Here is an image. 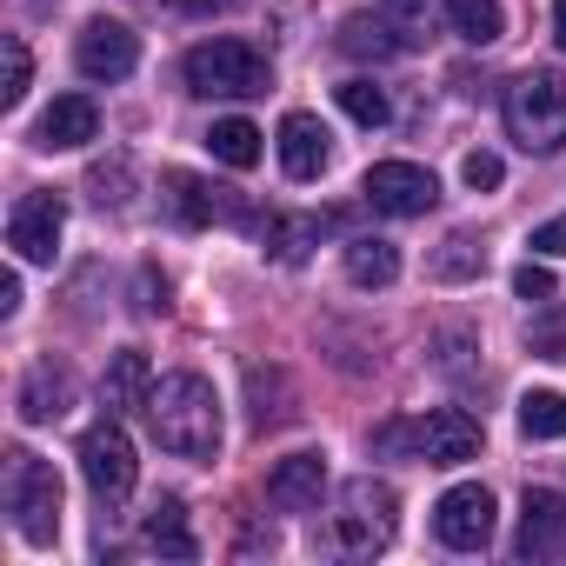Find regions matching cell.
<instances>
[{
    "mask_svg": "<svg viewBox=\"0 0 566 566\" xmlns=\"http://www.w3.org/2000/svg\"><path fill=\"white\" fill-rule=\"evenodd\" d=\"M140 413H147V427H154V440L167 453H180V460H213L220 453V400H213V387L200 374L154 380Z\"/></svg>",
    "mask_w": 566,
    "mask_h": 566,
    "instance_id": "cell-1",
    "label": "cell"
},
{
    "mask_svg": "<svg viewBox=\"0 0 566 566\" xmlns=\"http://www.w3.org/2000/svg\"><path fill=\"white\" fill-rule=\"evenodd\" d=\"M180 74H187V87L207 94V101H253V94H266V81H273L266 54L247 48V41H233V34H213V41L187 48Z\"/></svg>",
    "mask_w": 566,
    "mask_h": 566,
    "instance_id": "cell-2",
    "label": "cell"
},
{
    "mask_svg": "<svg viewBox=\"0 0 566 566\" xmlns=\"http://www.w3.org/2000/svg\"><path fill=\"white\" fill-rule=\"evenodd\" d=\"M506 134L526 154H559L566 147V74L533 67L506 87Z\"/></svg>",
    "mask_w": 566,
    "mask_h": 566,
    "instance_id": "cell-3",
    "label": "cell"
},
{
    "mask_svg": "<svg viewBox=\"0 0 566 566\" xmlns=\"http://www.w3.org/2000/svg\"><path fill=\"white\" fill-rule=\"evenodd\" d=\"M8 513H14L28 546H54V533H61V473L28 447L8 453Z\"/></svg>",
    "mask_w": 566,
    "mask_h": 566,
    "instance_id": "cell-4",
    "label": "cell"
},
{
    "mask_svg": "<svg viewBox=\"0 0 566 566\" xmlns=\"http://www.w3.org/2000/svg\"><path fill=\"white\" fill-rule=\"evenodd\" d=\"M394 513H400V493L374 473L347 480L340 486V513H334V546L367 559V553H387L394 546Z\"/></svg>",
    "mask_w": 566,
    "mask_h": 566,
    "instance_id": "cell-5",
    "label": "cell"
},
{
    "mask_svg": "<svg viewBox=\"0 0 566 566\" xmlns=\"http://www.w3.org/2000/svg\"><path fill=\"white\" fill-rule=\"evenodd\" d=\"M480 420L473 413H460V407H433L427 420H413V427H387L380 433V447H413L427 467H467L473 453H480Z\"/></svg>",
    "mask_w": 566,
    "mask_h": 566,
    "instance_id": "cell-6",
    "label": "cell"
},
{
    "mask_svg": "<svg viewBox=\"0 0 566 566\" xmlns=\"http://www.w3.org/2000/svg\"><path fill=\"white\" fill-rule=\"evenodd\" d=\"M81 480H87V493H94L101 506H120V500L134 493L140 460H134V440L120 433V420H114V413H107L101 427H87V433H81Z\"/></svg>",
    "mask_w": 566,
    "mask_h": 566,
    "instance_id": "cell-7",
    "label": "cell"
},
{
    "mask_svg": "<svg viewBox=\"0 0 566 566\" xmlns=\"http://www.w3.org/2000/svg\"><path fill=\"white\" fill-rule=\"evenodd\" d=\"M360 193H367V207H374V213L413 220V213H427V207L440 200V180H433L420 160H374V167H367V180H360Z\"/></svg>",
    "mask_w": 566,
    "mask_h": 566,
    "instance_id": "cell-8",
    "label": "cell"
},
{
    "mask_svg": "<svg viewBox=\"0 0 566 566\" xmlns=\"http://www.w3.org/2000/svg\"><path fill=\"white\" fill-rule=\"evenodd\" d=\"M61 227H67V200H61V193H21L14 213H8V247H14L21 260L48 266L54 247H61Z\"/></svg>",
    "mask_w": 566,
    "mask_h": 566,
    "instance_id": "cell-9",
    "label": "cell"
},
{
    "mask_svg": "<svg viewBox=\"0 0 566 566\" xmlns=\"http://www.w3.org/2000/svg\"><path fill=\"white\" fill-rule=\"evenodd\" d=\"M134 61H140V41H134L127 21H107V14H101V21H87L81 41H74V67H81L87 81H127Z\"/></svg>",
    "mask_w": 566,
    "mask_h": 566,
    "instance_id": "cell-10",
    "label": "cell"
},
{
    "mask_svg": "<svg viewBox=\"0 0 566 566\" xmlns=\"http://www.w3.org/2000/svg\"><path fill=\"white\" fill-rule=\"evenodd\" d=\"M433 533H440V546H453V553H480V546L493 539V493H486V486H453V493H440Z\"/></svg>",
    "mask_w": 566,
    "mask_h": 566,
    "instance_id": "cell-11",
    "label": "cell"
},
{
    "mask_svg": "<svg viewBox=\"0 0 566 566\" xmlns=\"http://www.w3.org/2000/svg\"><path fill=\"white\" fill-rule=\"evenodd\" d=\"M513 553H520V559H559V553H566V500H559L553 486H526Z\"/></svg>",
    "mask_w": 566,
    "mask_h": 566,
    "instance_id": "cell-12",
    "label": "cell"
},
{
    "mask_svg": "<svg viewBox=\"0 0 566 566\" xmlns=\"http://www.w3.org/2000/svg\"><path fill=\"white\" fill-rule=\"evenodd\" d=\"M321 493H327V460H321V453H287V460H273L266 500H273L280 513H314Z\"/></svg>",
    "mask_w": 566,
    "mask_h": 566,
    "instance_id": "cell-13",
    "label": "cell"
},
{
    "mask_svg": "<svg viewBox=\"0 0 566 566\" xmlns=\"http://www.w3.org/2000/svg\"><path fill=\"white\" fill-rule=\"evenodd\" d=\"M101 134V107L87 101V94H61L41 120H34V147H48V154H61V147H87Z\"/></svg>",
    "mask_w": 566,
    "mask_h": 566,
    "instance_id": "cell-14",
    "label": "cell"
},
{
    "mask_svg": "<svg viewBox=\"0 0 566 566\" xmlns=\"http://www.w3.org/2000/svg\"><path fill=\"white\" fill-rule=\"evenodd\" d=\"M280 167H287V180H321L327 174V127L301 107L280 120Z\"/></svg>",
    "mask_w": 566,
    "mask_h": 566,
    "instance_id": "cell-15",
    "label": "cell"
},
{
    "mask_svg": "<svg viewBox=\"0 0 566 566\" xmlns=\"http://www.w3.org/2000/svg\"><path fill=\"white\" fill-rule=\"evenodd\" d=\"M147 394H154L147 354H140V347H120V354L107 360V374H101V407H107V413H134V407H147Z\"/></svg>",
    "mask_w": 566,
    "mask_h": 566,
    "instance_id": "cell-16",
    "label": "cell"
},
{
    "mask_svg": "<svg viewBox=\"0 0 566 566\" xmlns=\"http://www.w3.org/2000/svg\"><path fill=\"white\" fill-rule=\"evenodd\" d=\"M140 546H147V553H160V559H200V539H193L187 506H180L174 493L147 506V520H140Z\"/></svg>",
    "mask_w": 566,
    "mask_h": 566,
    "instance_id": "cell-17",
    "label": "cell"
},
{
    "mask_svg": "<svg viewBox=\"0 0 566 566\" xmlns=\"http://www.w3.org/2000/svg\"><path fill=\"white\" fill-rule=\"evenodd\" d=\"M67 400H74V374H67V367H54V360H41V367L21 380V420H34V427L61 420V413H67Z\"/></svg>",
    "mask_w": 566,
    "mask_h": 566,
    "instance_id": "cell-18",
    "label": "cell"
},
{
    "mask_svg": "<svg viewBox=\"0 0 566 566\" xmlns=\"http://www.w3.org/2000/svg\"><path fill=\"white\" fill-rule=\"evenodd\" d=\"M167 207H174V220L180 227H207V220H220L227 213V200H220V187H207L200 174H167Z\"/></svg>",
    "mask_w": 566,
    "mask_h": 566,
    "instance_id": "cell-19",
    "label": "cell"
},
{
    "mask_svg": "<svg viewBox=\"0 0 566 566\" xmlns=\"http://www.w3.org/2000/svg\"><path fill=\"white\" fill-rule=\"evenodd\" d=\"M394 273H400V247L394 240H374V233L347 240V280L354 287H394Z\"/></svg>",
    "mask_w": 566,
    "mask_h": 566,
    "instance_id": "cell-20",
    "label": "cell"
},
{
    "mask_svg": "<svg viewBox=\"0 0 566 566\" xmlns=\"http://www.w3.org/2000/svg\"><path fill=\"white\" fill-rule=\"evenodd\" d=\"M400 48H407V34L374 21V14H347L340 21V54H354V61H394Z\"/></svg>",
    "mask_w": 566,
    "mask_h": 566,
    "instance_id": "cell-21",
    "label": "cell"
},
{
    "mask_svg": "<svg viewBox=\"0 0 566 566\" xmlns=\"http://www.w3.org/2000/svg\"><path fill=\"white\" fill-rule=\"evenodd\" d=\"M321 233H327V220H314V213H273L266 220V247H273V260H287V266H301L321 247Z\"/></svg>",
    "mask_w": 566,
    "mask_h": 566,
    "instance_id": "cell-22",
    "label": "cell"
},
{
    "mask_svg": "<svg viewBox=\"0 0 566 566\" xmlns=\"http://www.w3.org/2000/svg\"><path fill=\"white\" fill-rule=\"evenodd\" d=\"M207 154L220 160V167H233V174H247V167H260V127L253 120H213L207 127Z\"/></svg>",
    "mask_w": 566,
    "mask_h": 566,
    "instance_id": "cell-23",
    "label": "cell"
},
{
    "mask_svg": "<svg viewBox=\"0 0 566 566\" xmlns=\"http://www.w3.org/2000/svg\"><path fill=\"white\" fill-rule=\"evenodd\" d=\"M447 28L473 48H493L506 34V14H500V0H447Z\"/></svg>",
    "mask_w": 566,
    "mask_h": 566,
    "instance_id": "cell-24",
    "label": "cell"
},
{
    "mask_svg": "<svg viewBox=\"0 0 566 566\" xmlns=\"http://www.w3.org/2000/svg\"><path fill=\"white\" fill-rule=\"evenodd\" d=\"M520 427L533 440H566V394H553V387L520 394Z\"/></svg>",
    "mask_w": 566,
    "mask_h": 566,
    "instance_id": "cell-25",
    "label": "cell"
},
{
    "mask_svg": "<svg viewBox=\"0 0 566 566\" xmlns=\"http://www.w3.org/2000/svg\"><path fill=\"white\" fill-rule=\"evenodd\" d=\"M340 107H347L354 127H387L394 120V107H387V94L374 81H340Z\"/></svg>",
    "mask_w": 566,
    "mask_h": 566,
    "instance_id": "cell-26",
    "label": "cell"
},
{
    "mask_svg": "<svg viewBox=\"0 0 566 566\" xmlns=\"http://www.w3.org/2000/svg\"><path fill=\"white\" fill-rule=\"evenodd\" d=\"M0 61H8V87H0V101L21 107V101H28V81H34V54H28V41H21V34H0Z\"/></svg>",
    "mask_w": 566,
    "mask_h": 566,
    "instance_id": "cell-27",
    "label": "cell"
},
{
    "mask_svg": "<svg viewBox=\"0 0 566 566\" xmlns=\"http://www.w3.org/2000/svg\"><path fill=\"white\" fill-rule=\"evenodd\" d=\"M433 273H440V280H467V273H480V247H473L467 233H453V240L440 247V260H433Z\"/></svg>",
    "mask_w": 566,
    "mask_h": 566,
    "instance_id": "cell-28",
    "label": "cell"
},
{
    "mask_svg": "<svg viewBox=\"0 0 566 566\" xmlns=\"http://www.w3.org/2000/svg\"><path fill=\"white\" fill-rule=\"evenodd\" d=\"M513 294H520V301H553V273H546V266H533V260H526V266H513Z\"/></svg>",
    "mask_w": 566,
    "mask_h": 566,
    "instance_id": "cell-29",
    "label": "cell"
},
{
    "mask_svg": "<svg viewBox=\"0 0 566 566\" xmlns=\"http://www.w3.org/2000/svg\"><path fill=\"white\" fill-rule=\"evenodd\" d=\"M460 174H467V187H473V193H486V187H500V180H506L500 154H467V167H460Z\"/></svg>",
    "mask_w": 566,
    "mask_h": 566,
    "instance_id": "cell-30",
    "label": "cell"
},
{
    "mask_svg": "<svg viewBox=\"0 0 566 566\" xmlns=\"http://www.w3.org/2000/svg\"><path fill=\"white\" fill-rule=\"evenodd\" d=\"M533 253H566V220H546V227H533V240H526Z\"/></svg>",
    "mask_w": 566,
    "mask_h": 566,
    "instance_id": "cell-31",
    "label": "cell"
},
{
    "mask_svg": "<svg viewBox=\"0 0 566 566\" xmlns=\"http://www.w3.org/2000/svg\"><path fill=\"white\" fill-rule=\"evenodd\" d=\"M174 8H180V14H233L240 0H174Z\"/></svg>",
    "mask_w": 566,
    "mask_h": 566,
    "instance_id": "cell-32",
    "label": "cell"
},
{
    "mask_svg": "<svg viewBox=\"0 0 566 566\" xmlns=\"http://www.w3.org/2000/svg\"><path fill=\"white\" fill-rule=\"evenodd\" d=\"M0 314H21V273H0Z\"/></svg>",
    "mask_w": 566,
    "mask_h": 566,
    "instance_id": "cell-33",
    "label": "cell"
},
{
    "mask_svg": "<svg viewBox=\"0 0 566 566\" xmlns=\"http://www.w3.org/2000/svg\"><path fill=\"white\" fill-rule=\"evenodd\" d=\"M387 14H394V21H420V14H427V0H387Z\"/></svg>",
    "mask_w": 566,
    "mask_h": 566,
    "instance_id": "cell-34",
    "label": "cell"
},
{
    "mask_svg": "<svg viewBox=\"0 0 566 566\" xmlns=\"http://www.w3.org/2000/svg\"><path fill=\"white\" fill-rule=\"evenodd\" d=\"M553 41L566 48V0H553Z\"/></svg>",
    "mask_w": 566,
    "mask_h": 566,
    "instance_id": "cell-35",
    "label": "cell"
}]
</instances>
